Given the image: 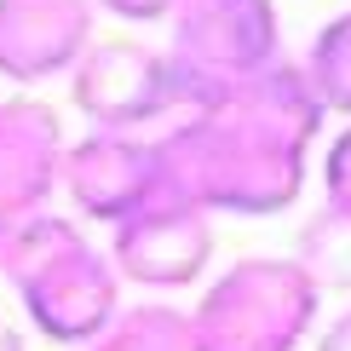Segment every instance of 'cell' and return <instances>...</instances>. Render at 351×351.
Returning a JSON list of instances; mask_svg holds the SVG:
<instances>
[{
  "label": "cell",
  "mask_w": 351,
  "mask_h": 351,
  "mask_svg": "<svg viewBox=\"0 0 351 351\" xmlns=\"http://www.w3.org/2000/svg\"><path fill=\"white\" fill-rule=\"evenodd\" d=\"M162 156V190L184 196L202 213H237V219H265L294 208L305 190V156L300 144L265 133L230 110H202L173 121V133L156 138Z\"/></svg>",
  "instance_id": "obj_1"
},
{
  "label": "cell",
  "mask_w": 351,
  "mask_h": 351,
  "mask_svg": "<svg viewBox=\"0 0 351 351\" xmlns=\"http://www.w3.org/2000/svg\"><path fill=\"white\" fill-rule=\"evenodd\" d=\"M0 276L18 288L29 328L52 346H93L121 317V276L110 254L86 242V230L69 213H35L6 237Z\"/></svg>",
  "instance_id": "obj_2"
},
{
  "label": "cell",
  "mask_w": 351,
  "mask_h": 351,
  "mask_svg": "<svg viewBox=\"0 0 351 351\" xmlns=\"http://www.w3.org/2000/svg\"><path fill=\"white\" fill-rule=\"evenodd\" d=\"M323 294L294 254H242L190 305V351H300Z\"/></svg>",
  "instance_id": "obj_3"
},
{
  "label": "cell",
  "mask_w": 351,
  "mask_h": 351,
  "mask_svg": "<svg viewBox=\"0 0 351 351\" xmlns=\"http://www.w3.org/2000/svg\"><path fill=\"white\" fill-rule=\"evenodd\" d=\"M173 98L184 115L213 110L230 86L271 69L282 58V18L276 0H179L173 12Z\"/></svg>",
  "instance_id": "obj_4"
},
{
  "label": "cell",
  "mask_w": 351,
  "mask_h": 351,
  "mask_svg": "<svg viewBox=\"0 0 351 351\" xmlns=\"http://www.w3.org/2000/svg\"><path fill=\"white\" fill-rule=\"evenodd\" d=\"M110 265L127 288H150V300L196 288L213 265V219L184 196H156L110 230Z\"/></svg>",
  "instance_id": "obj_5"
},
{
  "label": "cell",
  "mask_w": 351,
  "mask_h": 351,
  "mask_svg": "<svg viewBox=\"0 0 351 351\" xmlns=\"http://www.w3.org/2000/svg\"><path fill=\"white\" fill-rule=\"evenodd\" d=\"M69 98L93 121V133H144L179 104L167 52L144 40H93L86 58L69 69Z\"/></svg>",
  "instance_id": "obj_6"
},
{
  "label": "cell",
  "mask_w": 351,
  "mask_h": 351,
  "mask_svg": "<svg viewBox=\"0 0 351 351\" xmlns=\"http://www.w3.org/2000/svg\"><path fill=\"white\" fill-rule=\"evenodd\" d=\"M58 196L93 225H121L162 196V156L144 133H81L64 150Z\"/></svg>",
  "instance_id": "obj_7"
},
{
  "label": "cell",
  "mask_w": 351,
  "mask_h": 351,
  "mask_svg": "<svg viewBox=\"0 0 351 351\" xmlns=\"http://www.w3.org/2000/svg\"><path fill=\"white\" fill-rule=\"evenodd\" d=\"M64 121L40 98H0V254L6 237L35 213H52L58 173H64Z\"/></svg>",
  "instance_id": "obj_8"
},
{
  "label": "cell",
  "mask_w": 351,
  "mask_h": 351,
  "mask_svg": "<svg viewBox=\"0 0 351 351\" xmlns=\"http://www.w3.org/2000/svg\"><path fill=\"white\" fill-rule=\"evenodd\" d=\"M98 6L93 0H0V75L40 86L86 58Z\"/></svg>",
  "instance_id": "obj_9"
},
{
  "label": "cell",
  "mask_w": 351,
  "mask_h": 351,
  "mask_svg": "<svg viewBox=\"0 0 351 351\" xmlns=\"http://www.w3.org/2000/svg\"><path fill=\"white\" fill-rule=\"evenodd\" d=\"M213 110H230V115L265 127V133H276V138L300 144V150H311V138L323 133V121H328L323 93L311 86V75H305L300 58H276L271 69L247 75L242 86H230ZM196 115H202V110H196Z\"/></svg>",
  "instance_id": "obj_10"
},
{
  "label": "cell",
  "mask_w": 351,
  "mask_h": 351,
  "mask_svg": "<svg viewBox=\"0 0 351 351\" xmlns=\"http://www.w3.org/2000/svg\"><path fill=\"white\" fill-rule=\"evenodd\" d=\"M294 265L317 282V294H351V213L317 208L294 237Z\"/></svg>",
  "instance_id": "obj_11"
},
{
  "label": "cell",
  "mask_w": 351,
  "mask_h": 351,
  "mask_svg": "<svg viewBox=\"0 0 351 351\" xmlns=\"http://www.w3.org/2000/svg\"><path fill=\"white\" fill-rule=\"evenodd\" d=\"M81 351H190V317L173 300H133Z\"/></svg>",
  "instance_id": "obj_12"
},
{
  "label": "cell",
  "mask_w": 351,
  "mask_h": 351,
  "mask_svg": "<svg viewBox=\"0 0 351 351\" xmlns=\"http://www.w3.org/2000/svg\"><path fill=\"white\" fill-rule=\"evenodd\" d=\"M300 64H305V75H311V86L323 93V110L351 121V12H334V18L317 29L311 52H305Z\"/></svg>",
  "instance_id": "obj_13"
},
{
  "label": "cell",
  "mask_w": 351,
  "mask_h": 351,
  "mask_svg": "<svg viewBox=\"0 0 351 351\" xmlns=\"http://www.w3.org/2000/svg\"><path fill=\"white\" fill-rule=\"evenodd\" d=\"M323 208L351 213V121L328 138V150H323Z\"/></svg>",
  "instance_id": "obj_14"
},
{
  "label": "cell",
  "mask_w": 351,
  "mask_h": 351,
  "mask_svg": "<svg viewBox=\"0 0 351 351\" xmlns=\"http://www.w3.org/2000/svg\"><path fill=\"white\" fill-rule=\"evenodd\" d=\"M93 6L121 18V23H162V18L179 12V0H93Z\"/></svg>",
  "instance_id": "obj_15"
},
{
  "label": "cell",
  "mask_w": 351,
  "mask_h": 351,
  "mask_svg": "<svg viewBox=\"0 0 351 351\" xmlns=\"http://www.w3.org/2000/svg\"><path fill=\"white\" fill-rule=\"evenodd\" d=\"M317 351H351V305H346L340 317H334L323 334H317Z\"/></svg>",
  "instance_id": "obj_16"
},
{
  "label": "cell",
  "mask_w": 351,
  "mask_h": 351,
  "mask_svg": "<svg viewBox=\"0 0 351 351\" xmlns=\"http://www.w3.org/2000/svg\"><path fill=\"white\" fill-rule=\"evenodd\" d=\"M0 351H23V334L12 328V323H0Z\"/></svg>",
  "instance_id": "obj_17"
}]
</instances>
